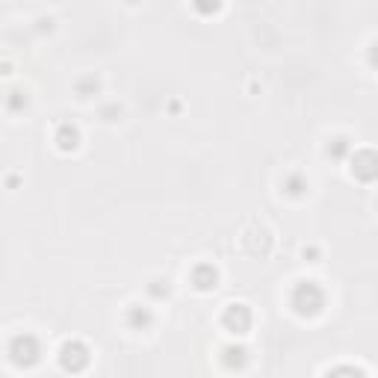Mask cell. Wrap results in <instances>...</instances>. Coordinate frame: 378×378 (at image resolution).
I'll return each instance as SVG.
<instances>
[{
  "mask_svg": "<svg viewBox=\"0 0 378 378\" xmlns=\"http://www.w3.org/2000/svg\"><path fill=\"white\" fill-rule=\"evenodd\" d=\"M9 355H12L15 363H33L39 358V346L33 337H24V334H21V337H15L12 346H9Z\"/></svg>",
  "mask_w": 378,
  "mask_h": 378,
  "instance_id": "cell-1",
  "label": "cell"
},
{
  "mask_svg": "<svg viewBox=\"0 0 378 378\" xmlns=\"http://www.w3.org/2000/svg\"><path fill=\"white\" fill-rule=\"evenodd\" d=\"M59 361H62V366H66V370H77V363H74V361L86 363L89 358H86V349H83L80 343H66V346H62V355H59Z\"/></svg>",
  "mask_w": 378,
  "mask_h": 378,
  "instance_id": "cell-2",
  "label": "cell"
}]
</instances>
